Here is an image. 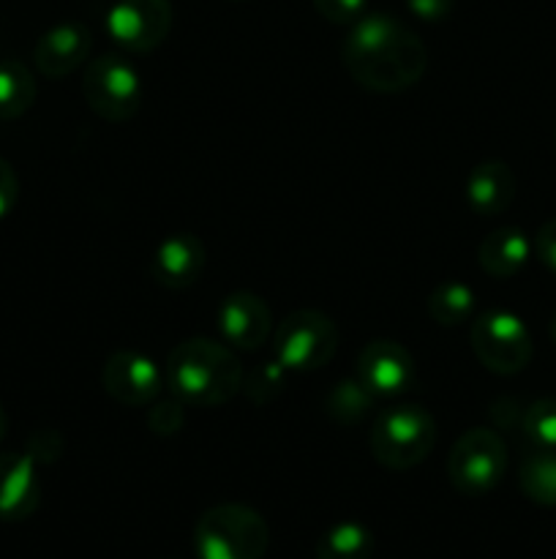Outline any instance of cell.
Returning a JSON list of instances; mask_svg holds the SVG:
<instances>
[{"label": "cell", "instance_id": "4fadbf2b", "mask_svg": "<svg viewBox=\"0 0 556 559\" xmlns=\"http://www.w3.org/2000/svg\"><path fill=\"white\" fill-rule=\"evenodd\" d=\"M207 265V251L194 233H172L156 246L150 257V276L158 287L180 289L194 287Z\"/></svg>", "mask_w": 556, "mask_h": 559}, {"label": "cell", "instance_id": "277c9868", "mask_svg": "<svg viewBox=\"0 0 556 559\" xmlns=\"http://www.w3.org/2000/svg\"><path fill=\"white\" fill-rule=\"evenodd\" d=\"M194 546L200 559H262L270 546V530L254 508L227 502L202 513Z\"/></svg>", "mask_w": 556, "mask_h": 559}, {"label": "cell", "instance_id": "2e32d148", "mask_svg": "<svg viewBox=\"0 0 556 559\" xmlns=\"http://www.w3.org/2000/svg\"><path fill=\"white\" fill-rule=\"evenodd\" d=\"M516 189V173L510 169V164L491 158L469 173L463 194H467V205L478 216H499L512 205Z\"/></svg>", "mask_w": 556, "mask_h": 559}, {"label": "cell", "instance_id": "9c48e42d", "mask_svg": "<svg viewBox=\"0 0 556 559\" xmlns=\"http://www.w3.org/2000/svg\"><path fill=\"white\" fill-rule=\"evenodd\" d=\"M172 31L169 0H118L107 11V33L129 55H147L161 47Z\"/></svg>", "mask_w": 556, "mask_h": 559}, {"label": "cell", "instance_id": "e0dca14e", "mask_svg": "<svg viewBox=\"0 0 556 559\" xmlns=\"http://www.w3.org/2000/svg\"><path fill=\"white\" fill-rule=\"evenodd\" d=\"M534 246L518 227H499L485 235L478 246V262L488 276L512 278L527 267Z\"/></svg>", "mask_w": 556, "mask_h": 559}, {"label": "cell", "instance_id": "7a4b0ae2", "mask_svg": "<svg viewBox=\"0 0 556 559\" xmlns=\"http://www.w3.org/2000/svg\"><path fill=\"white\" fill-rule=\"evenodd\" d=\"M243 366L232 347L213 338L174 344L164 366V382L185 407H221L243 391Z\"/></svg>", "mask_w": 556, "mask_h": 559}, {"label": "cell", "instance_id": "7c38bea8", "mask_svg": "<svg viewBox=\"0 0 556 559\" xmlns=\"http://www.w3.org/2000/svg\"><path fill=\"white\" fill-rule=\"evenodd\" d=\"M358 380L374 396H401L414 382V358L403 344L379 338L360 349Z\"/></svg>", "mask_w": 556, "mask_h": 559}, {"label": "cell", "instance_id": "cb8c5ba5", "mask_svg": "<svg viewBox=\"0 0 556 559\" xmlns=\"http://www.w3.org/2000/svg\"><path fill=\"white\" fill-rule=\"evenodd\" d=\"M283 374H287V369H283L278 360H273V364H262L249 380L243 377V391L249 393L251 402H267V399H273L278 391H281Z\"/></svg>", "mask_w": 556, "mask_h": 559}, {"label": "cell", "instance_id": "30bf717a", "mask_svg": "<svg viewBox=\"0 0 556 559\" xmlns=\"http://www.w3.org/2000/svg\"><path fill=\"white\" fill-rule=\"evenodd\" d=\"M101 385L123 407H150L164 391V369L140 349H118L101 369Z\"/></svg>", "mask_w": 556, "mask_h": 559}, {"label": "cell", "instance_id": "8fae6325", "mask_svg": "<svg viewBox=\"0 0 556 559\" xmlns=\"http://www.w3.org/2000/svg\"><path fill=\"white\" fill-rule=\"evenodd\" d=\"M216 320L223 344L232 349H243V353L259 349L273 333L270 306L259 295L245 293V289L221 300Z\"/></svg>", "mask_w": 556, "mask_h": 559}, {"label": "cell", "instance_id": "f1b7e54d", "mask_svg": "<svg viewBox=\"0 0 556 559\" xmlns=\"http://www.w3.org/2000/svg\"><path fill=\"white\" fill-rule=\"evenodd\" d=\"M409 11L423 22H439L450 16L456 0H407Z\"/></svg>", "mask_w": 556, "mask_h": 559}, {"label": "cell", "instance_id": "4dcf8cb0", "mask_svg": "<svg viewBox=\"0 0 556 559\" xmlns=\"http://www.w3.org/2000/svg\"><path fill=\"white\" fill-rule=\"evenodd\" d=\"M548 333H551V338H554V344H556V314L551 317V325H548Z\"/></svg>", "mask_w": 556, "mask_h": 559}, {"label": "cell", "instance_id": "52a82bcc", "mask_svg": "<svg viewBox=\"0 0 556 559\" xmlns=\"http://www.w3.org/2000/svg\"><path fill=\"white\" fill-rule=\"evenodd\" d=\"M338 349V328L316 309H298L278 322L273 333V355L287 371H316L333 360Z\"/></svg>", "mask_w": 556, "mask_h": 559}, {"label": "cell", "instance_id": "1f68e13d", "mask_svg": "<svg viewBox=\"0 0 556 559\" xmlns=\"http://www.w3.org/2000/svg\"><path fill=\"white\" fill-rule=\"evenodd\" d=\"M554 140H556V134H554Z\"/></svg>", "mask_w": 556, "mask_h": 559}, {"label": "cell", "instance_id": "6da1fadb", "mask_svg": "<svg viewBox=\"0 0 556 559\" xmlns=\"http://www.w3.org/2000/svg\"><path fill=\"white\" fill-rule=\"evenodd\" d=\"M343 69L371 93H403L423 80L428 49L414 31L387 14H363L343 38Z\"/></svg>", "mask_w": 556, "mask_h": 559}, {"label": "cell", "instance_id": "4316f807", "mask_svg": "<svg viewBox=\"0 0 556 559\" xmlns=\"http://www.w3.org/2000/svg\"><path fill=\"white\" fill-rule=\"evenodd\" d=\"M534 254L556 276V216L548 218L534 235Z\"/></svg>", "mask_w": 556, "mask_h": 559}, {"label": "cell", "instance_id": "5bb4252c", "mask_svg": "<svg viewBox=\"0 0 556 559\" xmlns=\"http://www.w3.org/2000/svg\"><path fill=\"white\" fill-rule=\"evenodd\" d=\"M93 36L90 27L82 22H63L44 33L33 47V63L49 80H60L87 63L90 58Z\"/></svg>", "mask_w": 556, "mask_h": 559}, {"label": "cell", "instance_id": "5b68a950", "mask_svg": "<svg viewBox=\"0 0 556 559\" xmlns=\"http://www.w3.org/2000/svg\"><path fill=\"white\" fill-rule=\"evenodd\" d=\"M82 96L87 107L109 123H125L145 102L142 76L123 55L107 52L87 60L82 71Z\"/></svg>", "mask_w": 556, "mask_h": 559}, {"label": "cell", "instance_id": "9a60e30c", "mask_svg": "<svg viewBox=\"0 0 556 559\" xmlns=\"http://www.w3.org/2000/svg\"><path fill=\"white\" fill-rule=\"evenodd\" d=\"M41 502L38 462L31 453H0V522H25Z\"/></svg>", "mask_w": 556, "mask_h": 559}, {"label": "cell", "instance_id": "ffe728a7", "mask_svg": "<svg viewBox=\"0 0 556 559\" xmlns=\"http://www.w3.org/2000/svg\"><path fill=\"white\" fill-rule=\"evenodd\" d=\"M374 535L358 522L333 524L316 544V559H371Z\"/></svg>", "mask_w": 556, "mask_h": 559}, {"label": "cell", "instance_id": "3957f363", "mask_svg": "<svg viewBox=\"0 0 556 559\" xmlns=\"http://www.w3.org/2000/svg\"><path fill=\"white\" fill-rule=\"evenodd\" d=\"M436 442V420L420 404H398L376 415L368 445L376 462L392 473H403L428 459Z\"/></svg>", "mask_w": 556, "mask_h": 559}, {"label": "cell", "instance_id": "f546056e", "mask_svg": "<svg viewBox=\"0 0 556 559\" xmlns=\"http://www.w3.org/2000/svg\"><path fill=\"white\" fill-rule=\"evenodd\" d=\"M5 431H9V418H5V409H3V404H0V442H3Z\"/></svg>", "mask_w": 556, "mask_h": 559}, {"label": "cell", "instance_id": "ac0fdd59", "mask_svg": "<svg viewBox=\"0 0 556 559\" xmlns=\"http://www.w3.org/2000/svg\"><path fill=\"white\" fill-rule=\"evenodd\" d=\"M36 76L20 60H0V120H16L36 104Z\"/></svg>", "mask_w": 556, "mask_h": 559}, {"label": "cell", "instance_id": "8992f818", "mask_svg": "<svg viewBox=\"0 0 556 559\" xmlns=\"http://www.w3.org/2000/svg\"><path fill=\"white\" fill-rule=\"evenodd\" d=\"M472 353L491 374H521L534 353L527 322L507 309H491L474 317L469 331Z\"/></svg>", "mask_w": 556, "mask_h": 559}, {"label": "cell", "instance_id": "7402d4cb", "mask_svg": "<svg viewBox=\"0 0 556 559\" xmlns=\"http://www.w3.org/2000/svg\"><path fill=\"white\" fill-rule=\"evenodd\" d=\"M374 393L354 377V380H341L327 396V413L338 424H358L365 415V409L374 404Z\"/></svg>", "mask_w": 556, "mask_h": 559}, {"label": "cell", "instance_id": "44dd1931", "mask_svg": "<svg viewBox=\"0 0 556 559\" xmlns=\"http://www.w3.org/2000/svg\"><path fill=\"white\" fill-rule=\"evenodd\" d=\"M518 484L532 502L556 508V451L534 448V453H529L521 462Z\"/></svg>", "mask_w": 556, "mask_h": 559}, {"label": "cell", "instance_id": "484cf974", "mask_svg": "<svg viewBox=\"0 0 556 559\" xmlns=\"http://www.w3.org/2000/svg\"><path fill=\"white\" fill-rule=\"evenodd\" d=\"M368 0H314V9L333 25H354L365 14Z\"/></svg>", "mask_w": 556, "mask_h": 559}, {"label": "cell", "instance_id": "d4e9b609", "mask_svg": "<svg viewBox=\"0 0 556 559\" xmlns=\"http://www.w3.org/2000/svg\"><path fill=\"white\" fill-rule=\"evenodd\" d=\"M185 424V404L180 399H167V402H153L150 413H147V426L153 435L172 437L183 429Z\"/></svg>", "mask_w": 556, "mask_h": 559}, {"label": "cell", "instance_id": "83f0119b", "mask_svg": "<svg viewBox=\"0 0 556 559\" xmlns=\"http://www.w3.org/2000/svg\"><path fill=\"white\" fill-rule=\"evenodd\" d=\"M20 200V178H16L14 167L0 156V218L9 216Z\"/></svg>", "mask_w": 556, "mask_h": 559}, {"label": "cell", "instance_id": "ba28073f", "mask_svg": "<svg viewBox=\"0 0 556 559\" xmlns=\"http://www.w3.org/2000/svg\"><path fill=\"white\" fill-rule=\"evenodd\" d=\"M507 473V445L499 431L478 429L463 431L447 456L450 484L467 497H483L501 484Z\"/></svg>", "mask_w": 556, "mask_h": 559}, {"label": "cell", "instance_id": "603a6c76", "mask_svg": "<svg viewBox=\"0 0 556 559\" xmlns=\"http://www.w3.org/2000/svg\"><path fill=\"white\" fill-rule=\"evenodd\" d=\"M523 435L534 448L556 451V399H537L523 413Z\"/></svg>", "mask_w": 556, "mask_h": 559}, {"label": "cell", "instance_id": "d6986e66", "mask_svg": "<svg viewBox=\"0 0 556 559\" xmlns=\"http://www.w3.org/2000/svg\"><path fill=\"white\" fill-rule=\"evenodd\" d=\"M478 309V293L463 282H442L428 295V314L436 325L456 328L474 317Z\"/></svg>", "mask_w": 556, "mask_h": 559}]
</instances>
